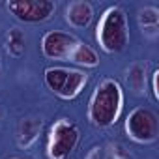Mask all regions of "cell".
Instances as JSON below:
<instances>
[{
    "instance_id": "1",
    "label": "cell",
    "mask_w": 159,
    "mask_h": 159,
    "mask_svg": "<svg viewBox=\"0 0 159 159\" xmlns=\"http://www.w3.org/2000/svg\"><path fill=\"white\" fill-rule=\"evenodd\" d=\"M124 109V90L116 79H103L88 99V122L94 127L105 129L118 122Z\"/></svg>"
},
{
    "instance_id": "2",
    "label": "cell",
    "mask_w": 159,
    "mask_h": 159,
    "mask_svg": "<svg viewBox=\"0 0 159 159\" xmlns=\"http://www.w3.org/2000/svg\"><path fill=\"white\" fill-rule=\"evenodd\" d=\"M96 41L107 54H118L129 45V25L124 8L111 6L103 11L96 26Z\"/></svg>"
},
{
    "instance_id": "3",
    "label": "cell",
    "mask_w": 159,
    "mask_h": 159,
    "mask_svg": "<svg viewBox=\"0 0 159 159\" xmlns=\"http://www.w3.org/2000/svg\"><path fill=\"white\" fill-rule=\"evenodd\" d=\"M45 86L60 99H75L88 83V75L81 69L52 66L43 71Z\"/></svg>"
},
{
    "instance_id": "4",
    "label": "cell",
    "mask_w": 159,
    "mask_h": 159,
    "mask_svg": "<svg viewBox=\"0 0 159 159\" xmlns=\"http://www.w3.org/2000/svg\"><path fill=\"white\" fill-rule=\"evenodd\" d=\"M81 133L79 127L67 120V118H60L56 120L47 135V157L49 159H67L69 153L77 148Z\"/></svg>"
},
{
    "instance_id": "5",
    "label": "cell",
    "mask_w": 159,
    "mask_h": 159,
    "mask_svg": "<svg viewBox=\"0 0 159 159\" xmlns=\"http://www.w3.org/2000/svg\"><path fill=\"white\" fill-rule=\"evenodd\" d=\"M125 133L137 144H153L159 137V118L152 109L135 107L125 118Z\"/></svg>"
},
{
    "instance_id": "6",
    "label": "cell",
    "mask_w": 159,
    "mask_h": 159,
    "mask_svg": "<svg viewBox=\"0 0 159 159\" xmlns=\"http://www.w3.org/2000/svg\"><path fill=\"white\" fill-rule=\"evenodd\" d=\"M6 10L21 23H43L54 15L56 4L52 0H10Z\"/></svg>"
},
{
    "instance_id": "7",
    "label": "cell",
    "mask_w": 159,
    "mask_h": 159,
    "mask_svg": "<svg viewBox=\"0 0 159 159\" xmlns=\"http://www.w3.org/2000/svg\"><path fill=\"white\" fill-rule=\"evenodd\" d=\"M81 41L77 36L64 32V30H49L41 38V52L49 60H60L66 62L71 54V51Z\"/></svg>"
},
{
    "instance_id": "8",
    "label": "cell",
    "mask_w": 159,
    "mask_h": 159,
    "mask_svg": "<svg viewBox=\"0 0 159 159\" xmlns=\"http://www.w3.org/2000/svg\"><path fill=\"white\" fill-rule=\"evenodd\" d=\"M94 19V6L86 0H73L66 6V21L73 28H86Z\"/></svg>"
},
{
    "instance_id": "9",
    "label": "cell",
    "mask_w": 159,
    "mask_h": 159,
    "mask_svg": "<svg viewBox=\"0 0 159 159\" xmlns=\"http://www.w3.org/2000/svg\"><path fill=\"white\" fill-rule=\"evenodd\" d=\"M41 127H43V122H41L39 118H34V116L23 118V120L17 124V129H15V140H17V146L23 148V150L32 148L34 142L39 139Z\"/></svg>"
},
{
    "instance_id": "10",
    "label": "cell",
    "mask_w": 159,
    "mask_h": 159,
    "mask_svg": "<svg viewBox=\"0 0 159 159\" xmlns=\"http://www.w3.org/2000/svg\"><path fill=\"white\" fill-rule=\"evenodd\" d=\"M139 26L148 39H155L159 36V10L155 6H146L137 15Z\"/></svg>"
},
{
    "instance_id": "11",
    "label": "cell",
    "mask_w": 159,
    "mask_h": 159,
    "mask_svg": "<svg viewBox=\"0 0 159 159\" xmlns=\"http://www.w3.org/2000/svg\"><path fill=\"white\" fill-rule=\"evenodd\" d=\"M67 60L77 64V66H83V67H98L99 66V54L84 41L77 43V47L71 51Z\"/></svg>"
},
{
    "instance_id": "12",
    "label": "cell",
    "mask_w": 159,
    "mask_h": 159,
    "mask_svg": "<svg viewBox=\"0 0 159 159\" xmlns=\"http://www.w3.org/2000/svg\"><path fill=\"white\" fill-rule=\"evenodd\" d=\"M125 81H127L129 90H131L135 96H142V94L146 92V64L133 62V64L127 67Z\"/></svg>"
},
{
    "instance_id": "13",
    "label": "cell",
    "mask_w": 159,
    "mask_h": 159,
    "mask_svg": "<svg viewBox=\"0 0 159 159\" xmlns=\"http://www.w3.org/2000/svg\"><path fill=\"white\" fill-rule=\"evenodd\" d=\"M6 51L13 58H21L26 51V38L25 32L19 28H10L6 34Z\"/></svg>"
},
{
    "instance_id": "14",
    "label": "cell",
    "mask_w": 159,
    "mask_h": 159,
    "mask_svg": "<svg viewBox=\"0 0 159 159\" xmlns=\"http://www.w3.org/2000/svg\"><path fill=\"white\" fill-rule=\"evenodd\" d=\"M111 155L112 159H133L122 144H111Z\"/></svg>"
},
{
    "instance_id": "15",
    "label": "cell",
    "mask_w": 159,
    "mask_h": 159,
    "mask_svg": "<svg viewBox=\"0 0 159 159\" xmlns=\"http://www.w3.org/2000/svg\"><path fill=\"white\" fill-rule=\"evenodd\" d=\"M86 159H107V153H105V150H103L101 146H94V148L88 152Z\"/></svg>"
},
{
    "instance_id": "16",
    "label": "cell",
    "mask_w": 159,
    "mask_h": 159,
    "mask_svg": "<svg viewBox=\"0 0 159 159\" xmlns=\"http://www.w3.org/2000/svg\"><path fill=\"white\" fill-rule=\"evenodd\" d=\"M157 77H159V69H153L152 73V96L155 101H159V90H157Z\"/></svg>"
},
{
    "instance_id": "17",
    "label": "cell",
    "mask_w": 159,
    "mask_h": 159,
    "mask_svg": "<svg viewBox=\"0 0 159 159\" xmlns=\"http://www.w3.org/2000/svg\"><path fill=\"white\" fill-rule=\"evenodd\" d=\"M2 120H4V112H2V109H0V125H2Z\"/></svg>"
},
{
    "instance_id": "18",
    "label": "cell",
    "mask_w": 159,
    "mask_h": 159,
    "mask_svg": "<svg viewBox=\"0 0 159 159\" xmlns=\"http://www.w3.org/2000/svg\"><path fill=\"white\" fill-rule=\"evenodd\" d=\"M10 159H28V157H21V155H15V157H10Z\"/></svg>"
},
{
    "instance_id": "19",
    "label": "cell",
    "mask_w": 159,
    "mask_h": 159,
    "mask_svg": "<svg viewBox=\"0 0 159 159\" xmlns=\"http://www.w3.org/2000/svg\"><path fill=\"white\" fill-rule=\"evenodd\" d=\"M0 75H2V67H0Z\"/></svg>"
}]
</instances>
